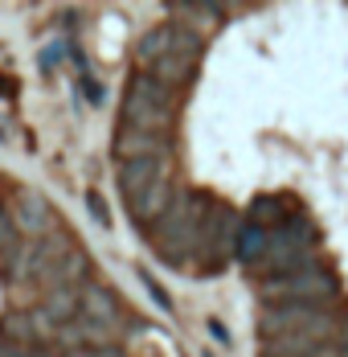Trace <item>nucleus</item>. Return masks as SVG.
Instances as JSON below:
<instances>
[{
  "mask_svg": "<svg viewBox=\"0 0 348 357\" xmlns=\"http://www.w3.org/2000/svg\"><path fill=\"white\" fill-rule=\"evenodd\" d=\"M176 111H180V91L148 78V74H132L127 91H123V107H119V128L168 144L176 128Z\"/></svg>",
  "mask_w": 348,
  "mask_h": 357,
  "instance_id": "1",
  "label": "nucleus"
},
{
  "mask_svg": "<svg viewBox=\"0 0 348 357\" xmlns=\"http://www.w3.org/2000/svg\"><path fill=\"white\" fill-rule=\"evenodd\" d=\"M238 214L226 206V202H217V197H209L201 193V226H197V271L201 275H213V271H221L226 267V259H230V247L238 243Z\"/></svg>",
  "mask_w": 348,
  "mask_h": 357,
  "instance_id": "2",
  "label": "nucleus"
},
{
  "mask_svg": "<svg viewBox=\"0 0 348 357\" xmlns=\"http://www.w3.org/2000/svg\"><path fill=\"white\" fill-rule=\"evenodd\" d=\"M197 226H201V193H176L168 214L156 226H148V234L160 259L184 263V255H197Z\"/></svg>",
  "mask_w": 348,
  "mask_h": 357,
  "instance_id": "3",
  "label": "nucleus"
},
{
  "mask_svg": "<svg viewBox=\"0 0 348 357\" xmlns=\"http://www.w3.org/2000/svg\"><path fill=\"white\" fill-rule=\"evenodd\" d=\"M258 296H262V304H308V308H328V304L340 296V287H336V275H332V271H324L319 263H312V267H303V271H295V275H287V280L262 284Z\"/></svg>",
  "mask_w": 348,
  "mask_h": 357,
  "instance_id": "4",
  "label": "nucleus"
},
{
  "mask_svg": "<svg viewBox=\"0 0 348 357\" xmlns=\"http://www.w3.org/2000/svg\"><path fill=\"white\" fill-rule=\"evenodd\" d=\"M8 222H13V230L17 234H29L33 243L41 238H49V234H58L62 226H58V210L49 206V197L45 193H37V189H13V197H8Z\"/></svg>",
  "mask_w": 348,
  "mask_h": 357,
  "instance_id": "5",
  "label": "nucleus"
},
{
  "mask_svg": "<svg viewBox=\"0 0 348 357\" xmlns=\"http://www.w3.org/2000/svg\"><path fill=\"white\" fill-rule=\"evenodd\" d=\"M127 202V214L136 218L139 226H156L160 218L168 214V206L176 202V185H173V173H164V177H156L148 189H139L132 197H123Z\"/></svg>",
  "mask_w": 348,
  "mask_h": 357,
  "instance_id": "6",
  "label": "nucleus"
},
{
  "mask_svg": "<svg viewBox=\"0 0 348 357\" xmlns=\"http://www.w3.org/2000/svg\"><path fill=\"white\" fill-rule=\"evenodd\" d=\"M164 173H173V156H168V152H160V156H132V160H119V165H115V181H119L123 197L148 189L152 181L164 177Z\"/></svg>",
  "mask_w": 348,
  "mask_h": 357,
  "instance_id": "7",
  "label": "nucleus"
},
{
  "mask_svg": "<svg viewBox=\"0 0 348 357\" xmlns=\"http://www.w3.org/2000/svg\"><path fill=\"white\" fill-rule=\"evenodd\" d=\"M291 218H295L291 214V197L271 193V197H254V202H250V210H246V226H258V230L275 234V230H283Z\"/></svg>",
  "mask_w": 348,
  "mask_h": 357,
  "instance_id": "8",
  "label": "nucleus"
},
{
  "mask_svg": "<svg viewBox=\"0 0 348 357\" xmlns=\"http://www.w3.org/2000/svg\"><path fill=\"white\" fill-rule=\"evenodd\" d=\"M78 317V287H58V291H45V304L37 312V321L45 324H70Z\"/></svg>",
  "mask_w": 348,
  "mask_h": 357,
  "instance_id": "9",
  "label": "nucleus"
},
{
  "mask_svg": "<svg viewBox=\"0 0 348 357\" xmlns=\"http://www.w3.org/2000/svg\"><path fill=\"white\" fill-rule=\"evenodd\" d=\"M267 247H271V234H267V230H258V226H246V222H242V230H238V243H234V250H238V263H242L246 271H254V267L262 263Z\"/></svg>",
  "mask_w": 348,
  "mask_h": 357,
  "instance_id": "10",
  "label": "nucleus"
},
{
  "mask_svg": "<svg viewBox=\"0 0 348 357\" xmlns=\"http://www.w3.org/2000/svg\"><path fill=\"white\" fill-rule=\"evenodd\" d=\"M62 357H123V354L111 349V345H103V349H99V345H74V349H66Z\"/></svg>",
  "mask_w": 348,
  "mask_h": 357,
  "instance_id": "11",
  "label": "nucleus"
},
{
  "mask_svg": "<svg viewBox=\"0 0 348 357\" xmlns=\"http://www.w3.org/2000/svg\"><path fill=\"white\" fill-rule=\"evenodd\" d=\"M86 206H90V214L99 218L103 226H111V214H106V202L99 197V193H90V197H86Z\"/></svg>",
  "mask_w": 348,
  "mask_h": 357,
  "instance_id": "12",
  "label": "nucleus"
},
{
  "mask_svg": "<svg viewBox=\"0 0 348 357\" xmlns=\"http://www.w3.org/2000/svg\"><path fill=\"white\" fill-rule=\"evenodd\" d=\"M336 349H340V357H348V321H340V333H336Z\"/></svg>",
  "mask_w": 348,
  "mask_h": 357,
  "instance_id": "13",
  "label": "nucleus"
},
{
  "mask_svg": "<svg viewBox=\"0 0 348 357\" xmlns=\"http://www.w3.org/2000/svg\"><path fill=\"white\" fill-rule=\"evenodd\" d=\"M0 95H4V82H0Z\"/></svg>",
  "mask_w": 348,
  "mask_h": 357,
  "instance_id": "14",
  "label": "nucleus"
}]
</instances>
